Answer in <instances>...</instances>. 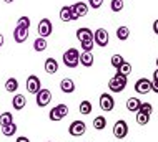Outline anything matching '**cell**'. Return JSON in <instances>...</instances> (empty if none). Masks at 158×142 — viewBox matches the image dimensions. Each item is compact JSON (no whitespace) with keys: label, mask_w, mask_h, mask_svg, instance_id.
<instances>
[{"label":"cell","mask_w":158,"mask_h":142,"mask_svg":"<svg viewBox=\"0 0 158 142\" xmlns=\"http://www.w3.org/2000/svg\"><path fill=\"white\" fill-rule=\"evenodd\" d=\"M80 63V53L77 48H68L63 53V64L67 68H77Z\"/></svg>","instance_id":"6da1fadb"},{"label":"cell","mask_w":158,"mask_h":142,"mask_svg":"<svg viewBox=\"0 0 158 142\" xmlns=\"http://www.w3.org/2000/svg\"><path fill=\"white\" fill-rule=\"evenodd\" d=\"M125 88H127V76L120 75V73H117V75L108 81V89L112 93H122Z\"/></svg>","instance_id":"7a4b0ae2"},{"label":"cell","mask_w":158,"mask_h":142,"mask_svg":"<svg viewBox=\"0 0 158 142\" xmlns=\"http://www.w3.org/2000/svg\"><path fill=\"white\" fill-rule=\"evenodd\" d=\"M37 32H38V36H42V38L50 36V35H52V32H53V25H52V21H50L48 18H42L40 21H38V28H37Z\"/></svg>","instance_id":"3957f363"},{"label":"cell","mask_w":158,"mask_h":142,"mask_svg":"<svg viewBox=\"0 0 158 142\" xmlns=\"http://www.w3.org/2000/svg\"><path fill=\"white\" fill-rule=\"evenodd\" d=\"M67 114H68V107L65 104H58L50 111L48 117H50V121H62Z\"/></svg>","instance_id":"277c9868"},{"label":"cell","mask_w":158,"mask_h":142,"mask_svg":"<svg viewBox=\"0 0 158 142\" xmlns=\"http://www.w3.org/2000/svg\"><path fill=\"white\" fill-rule=\"evenodd\" d=\"M35 96H37V106L38 107L48 106V102L52 101V93H50V89H45V88H42Z\"/></svg>","instance_id":"5b68a950"},{"label":"cell","mask_w":158,"mask_h":142,"mask_svg":"<svg viewBox=\"0 0 158 142\" xmlns=\"http://www.w3.org/2000/svg\"><path fill=\"white\" fill-rule=\"evenodd\" d=\"M127 134H128V124H127V121L120 119V121L115 122V126H113V136L117 137V139H125Z\"/></svg>","instance_id":"8992f818"},{"label":"cell","mask_w":158,"mask_h":142,"mask_svg":"<svg viewBox=\"0 0 158 142\" xmlns=\"http://www.w3.org/2000/svg\"><path fill=\"white\" fill-rule=\"evenodd\" d=\"M113 107H115V99L112 98V94L103 93L100 96V109L105 111V113H110V111H113Z\"/></svg>","instance_id":"52a82bcc"},{"label":"cell","mask_w":158,"mask_h":142,"mask_svg":"<svg viewBox=\"0 0 158 142\" xmlns=\"http://www.w3.org/2000/svg\"><path fill=\"white\" fill-rule=\"evenodd\" d=\"M85 131H87V126H85L83 121H73V122L70 124V127H68V134L73 136V137L83 136Z\"/></svg>","instance_id":"ba28073f"},{"label":"cell","mask_w":158,"mask_h":142,"mask_svg":"<svg viewBox=\"0 0 158 142\" xmlns=\"http://www.w3.org/2000/svg\"><path fill=\"white\" fill-rule=\"evenodd\" d=\"M88 13V5L83 2H77L75 5H72V17H73V20H78L85 17Z\"/></svg>","instance_id":"9c48e42d"},{"label":"cell","mask_w":158,"mask_h":142,"mask_svg":"<svg viewBox=\"0 0 158 142\" xmlns=\"http://www.w3.org/2000/svg\"><path fill=\"white\" fill-rule=\"evenodd\" d=\"M93 40H95V45L98 46H106L110 41V36H108V32L105 28H98L95 33H93Z\"/></svg>","instance_id":"30bf717a"},{"label":"cell","mask_w":158,"mask_h":142,"mask_svg":"<svg viewBox=\"0 0 158 142\" xmlns=\"http://www.w3.org/2000/svg\"><path fill=\"white\" fill-rule=\"evenodd\" d=\"M42 89V83H40V78L35 75L28 76L27 78V91L30 94H37L38 91Z\"/></svg>","instance_id":"8fae6325"},{"label":"cell","mask_w":158,"mask_h":142,"mask_svg":"<svg viewBox=\"0 0 158 142\" xmlns=\"http://www.w3.org/2000/svg\"><path fill=\"white\" fill-rule=\"evenodd\" d=\"M135 91L138 94H148L152 91V81L147 78H140L135 83Z\"/></svg>","instance_id":"7c38bea8"},{"label":"cell","mask_w":158,"mask_h":142,"mask_svg":"<svg viewBox=\"0 0 158 142\" xmlns=\"http://www.w3.org/2000/svg\"><path fill=\"white\" fill-rule=\"evenodd\" d=\"M27 38H28V30H27V28L15 27V30H14V40H15L17 43L27 41Z\"/></svg>","instance_id":"4fadbf2b"},{"label":"cell","mask_w":158,"mask_h":142,"mask_svg":"<svg viewBox=\"0 0 158 142\" xmlns=\"http://www.w3.org/2000/svg\"><path fill=\"white\" fill-rule=\"evenodd\" d=\"M77 38H78V41H88V40H93V32L90 28L83 27V28H78L77 30Z\"/></svg>","instance_id":"5bb4252c"},{"label":"cell","mask_w":158,"mask_h":142,"mask_svg":"<svg viewBox=\"0 0 158 142\" xmlns=\"http://www.w3.org/2000/svg\"><path fill=\"white\" fill-rule=\"evenodd\" d=\"M60 89L65 94H72L75 91V83H73V79H70V78H63L60 81Z\"/></svg>","instance_id":"9a60e30c"},{"label":"cell","mask_w":158,"mask_h":142,"mask_svg":"<svg viewBox=\"0 0 158 142\" xmlns=\"http://www.w3.org/2000/svg\"><path fill=\"white\" fill-rule=\"evenodd\" d=\"M25 104H27V99H25L23 94H15L14 99H12V106H14V109L20 111V109H23V107H25Z\"/></svg>","instance_id":"2e32d148"},{"label":"cell","mask_w":158,"mask_h":142,"mask_svg":"<svg viewBox=\"0 0 158 142\" xmlns=\"http://www.w3.org/2000/svg\"><path fill=\"white\" fill-rule=\"evenodd\" d=\"M45 71L48 73V75H55V73L58 71V63L55 58H47L45 61Z\"/></svg>","instance_id":"e0dca14e"},{"label":"cell","mask_w":158,"mask_h":142,"mask_svg":"<svg viewBox=\"0 0 158 142\" xmlns=\"http://www.w3.org/2000/svg\"><path fill=\"white\" fill-rule=\"evenodd\" d=\"M80 63H82L85 68H90L93 64V53L92 51H83V53H80Z\"/></svg>","instance_id":"ac0fdd59"},{"label":"cell","mask_w":158,"mask_h":142,"mask_svg":"<svg viewBox=\"0 0 158 142\" xmlns=\"http://www.w3.org/2000/svg\"><path fill=\"white\" fill-rule=\"evenodd\" d=\"M47 46H48V43H47V38H42V36H38L35 41H33V50L35 51H45L47 50Z\"/></svg>","instance_id":"d6986e66"},{"label":"cell","mask_w":158,"mask_h":142,"mask_svg":"<svg viewBox=\"0 0 158 142\" xmlns=\"http://www.w3.org/2000/svg\"><path fill=\"white\" fill-rule=\"evenodd\" d=\"M140 104H142V102H140L138 98H130V99L127 101V109L131 111V113H138Z\"/></svg>","instance_id":"ffe728a7"},{"label":"cell","mask_w":158,"mask_h":142,"mask_svg":"<svg viewBox=\"0 0 158 142\" xmlns=\"http://www.w3.org/2000/svg\"><path fill=\"white\" fill-rule=\"evenodd\" d=\"M60 20L63 21H72L73 20V17H72V7H62L60 8Z\"/></svg>","instance_id":"44dd1931"},{"label":"cell","mask_w":158,"mask_h":142,"mask_svg":"<svg viewBox=\"0 0 158 142\" xmlns=\"http://www.w3.org/2000/svg\"><path fill=\"white\" fill-rule=\"evenodd\" d=\"M5 89L8 93H15L19 89V81H17V78H8L5 81Z\"/></svg>","instance_id":"7402d4cb"},{"label":"cell","mask_w":158,"mask_h":142,"mask_svg":"<svg viewBox=\"0 0 158 142\" xmlns=\"http://www.w3.org/2000/svg\"><path fill=\"white\" fill-rule=\"evenodd\" d=\"M15 132H17V124L15 122L8 124V126H2V134L5 137H12Z\"/></svg>","instance_id":"603a6c76"},{"label":"cell","mask_w":158,"mask_h":142,"mask_svg":"<svg viewBox=\"0 0 158 142\" xmlns=\"http://www.w3.org/2000/svg\"><path fill=\"white\" fill-rule=\"evenodd\" d=\"M106 126V119L105 116H97L95 119H93V127L97 129V131H103Z\"/></svg>","instance_id":"cb8c5ba5"},{"label":"cell","mask_w":158,"mask_h":142,"mask_svg":"<svg viewBox=\"0 0 158 142\" xmlns=\"http://www.w3.org/2000/svg\"><path fill=\"white\" fill-rule=\"evenodd\" d=\"M128 36H130V30H128V27H118L117 28V38L120 41L128 40Z\"/></svg>","instance_id":"d4e9b609"},{"label":"cell","mask_w":158,"mask_h":142,"mask_svg":"<svg viewBox=\"0 0 158 142\" xmlns=\"http://www.w3.org/2000/svg\"><path fill=\"white\" fill-rule=\"evenodd\" d=\"M14 122V116L12 113H2L0 114V126H8Z\"/></svg>","instance_id":"484cf974"},{"label":"cell","mask_w":158,"mask_h":142,"mask_svg":"<svg viewBox=\"0 0 158 142\" xmlns=\"http://www.w3.org/2000/svg\"><path fill=\"white\" fill-rule=\"evenodd\" d=\"M92 109H93V107H92V102L90 101L85 99V101L80 102V113H82L83 116H88V114L92 113Z\"/></svg>","instance_id":"4316f807"},{"label":"cell","mask_w":158,"mask_h":142,"mask_svg":"<svg viewBox=\"0 0 158 142\" xmlns=\"http://www.w3.org/2000/svg\"><path fill=\"white\" fill-rule=\"evenodd\" d=\"M136 122L140 124V126H145V124L150 122V114H145L142 111H138L136 113Z\"/></svg>","instance_id":"83f0119b"},{"label":"cell","mask_w":158,"mask_h":142,"mask_svg":"<svg viewBox=\"0 0 158 142\" xmlns=\"http://www.w3.org/2000/svg\"><path fill=\"white\" fill-rule=\"evenodd\" d=\"M117 73H120V75H123V76H128L131 73V64L128 61H123V64L117 70Z\"/></svg>","instance_id":"f1b7e54d"},{"label":"cell","mask_w":158,"mask_h":142,"mask_svg":"<svg viewBox=\"0 0 158 142\" xmlns=\"http://www.w3.org/2000/svg\"><path fill=\"white\" fill-rule=\"evenodd\" d=\"M30 25H32V20L28 18V17H20L19 21H17V27H22V28H30Z\"/></svg>","instance_id":"f546056e"},{"label":"cell","mask_w":158,"mask_h":142,"mask_svg":"<svg viewBox=\"0 0 158 142\" xmlns=\"http://www.w3.org/2000/svg\"><path fill=\"white\" fill-rule=\"evenodd\" d=\"M123 61H125V59H123L122 55H113L112 56V66L115 68V70H118V68L123 64Z\"/></svg>","instance_id":"4dcf8cb0"},{"label":"cell","mask_w":158,"mask_h":142,"mask_svg":"<svg viewBox=\"0 0 158 142\" xmlns=\"http://www.w3.org/2000/svg\"><path fill=\"white\" fill-rule=\"evenodd\" d=\"M138 111H142V113L150 114V116H152V113H153V106L150 104V102H142V104H140V109H138Z\"/></svg>","instance_id":"1f68e13d"},{"label":"cell","mask_w":158,"mask_h":142,"mask_svg":"<svg viewBox=\"0 0 158 142\" xmlns=\"http://www.w3.org/2000/svg\"><path fill=\"white\" fill-rule=\"evenodd\" d=\"M110 7H112L113 12H122L123 10V0H112Z\"/></svg>","instance_id":"d6a6232c"},{"label":"cell","mask_w":158,"mask_h":142,"mask_svg":"<svg viewBox=\"0 0 158 142\" xmlns=\"http://www.w3.org/2000/svg\"><path fill=\"white\" fill-rule=\"evenodd\" d=\"M82 50L83 51H92L93 46H95V40H88V41H82Z\"/></svg>","instance_id":"836d02e7"},{"label":"cell","mask_w":158,"mask_h":142,"mask_svg":"<svg viewBox=\"0 0 158 142\" xmlns=\"http://www.w3.org/2000/svg\"><path fill=\"white\" fill-rule=\"evenodd\" d=\"M102 3H103V0H88V5L92 8H95V10L102 7Z\"/></svg>","instance_id":"e575fe53"},{"label":"cell","mask_w":158,"mask_h":142,"mask_svg":"<svg viewBox=\"0 0 158 142\" xmlns=\"http://www.w3.org/2000/svg\"><path fill=\"white\" fill-rule=\"evenodd\" d=\"M152 91L158 94V81H152Z\"/></svg>","instance_id":"d590c367"},{"label":"cell","mask_w":158,"mask_h":142,"mask_svg":"<svg viewBox=\"0 0 158 142\" xmlns=\"http://www.w3.org/2000/svg\"><path fill=\"white\" fill-rule=\"evenodd\" d=\"M17 142H30V139H28V137H25V136H22V137H19V139H17Z\"/></svg>","instance_id":"8d00e7d4"},{"label":"cell","mask_w":158,"mask_h":142,"mask_svg":"<svg viewBox=\"0 0 158 142\" xmlns=\"http://www.w3.org/2000/svg\"><path fill=\"white\" fill-rule=\"evenodd\" d=\"M153 32H155L156 35H158V20H155V21H153Z\"/></svg>","instance_id":"74e56055"},{"label":"cell","mask_w":158,"mask_h":142,"mask_svg":"<svg viewBox=\"0 0 158 142\" xmlns=\"http://www.w3.org/2000/svg\"><path fill=\"white\" fill-rule=\"evenodd\" d=\"M153 81H158V68L156 71H153Z\"/></svg>","instance_id":"f35d334b"},{"label":"cell","mask_w":158,"mask_h":142,"mask_svg":"<svg viewBox=\"0 0 158 142\" xmlns=\"http://www.w3.org/2000/svg\"><path fill=\"white\" fill-rule=\"evenodd\" d=\"M3 41H5V38H3V35H2V33H0V48H2V46H3Z\"/></svg>","instance_id":"ab89813d"},{"label":"cell","mask_w":158,"mask_h":142,"mask_svg":"<svg viewBox=\"0 0 158 142\" xmlns=\"http://www.w3.org/2000/svg\"><path fill=\"white\" fill-rule=\"evenodd\" d=\"M3 2H5V3H12L14 0H3Z\"/></svg>","instance_id":"60d3db41"},{"label":"cell","mask_w":158,"mask_h":142,"mask_svg":"<svg viewBox=\"0 0 158 142\" xmlns=\"http://www.w3.org/2000/svg\"><path fill=\"white\" fill-rule=\"evenodd\" d=\"M156 68H158V58H156Z\"/></svg>","instance_id":"b9f144b4"}]
</instances>
